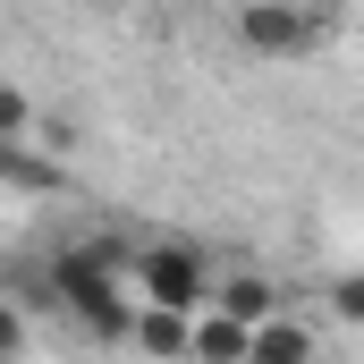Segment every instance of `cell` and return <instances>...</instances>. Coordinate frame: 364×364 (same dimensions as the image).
Instances as JSON below:
<instances>
[{
    "instance_id": "obj_9",
    "label": "cell",
    "mask_w": 364,
    "mask_h": 364,
    "mask_svg": "<svg viewBox=\"0 0 364 364\" xmlns=\"http://www.w3.org/2000/svg\"><path fill=\"white\" fill-rule=\"evenodd\" d=\"M26 127H34V93H26V85H0V144H17Z\"/></svg>"
},
{
    "instance_id": "obj_3",
    "label": "cell",
    "mask_w": 364,
    "mask_h": 364,
    "mask_svg": "<svg viewBox=\"0 0 364 364\" xmlns=\"http://www.w3.org/2000/svg\"><path fill=\"white\" fill-rule=\"evenodd\" d=\"M322 9H305V0H246L237 9V43L255 51V60H305V51H322Z\"/></svg>"
},
{
    "instance_id": "obj_10",
    "label": "cell",
    "mask_w": 364,
    "mask_h": 364,
    "mask_svg": "<svg viewBox=\"0 0 364 364\" xmlns=\"http://www.w3.org/2000/svg\"><path fill=\"white\" fill-rule=\"evenodd\" d=\"M331 314H339V322H364V272H339V279H331Z\"/></svg>"
},
{
    "instance_id": "obj_11",
    "label": "cell",
    "mask_w": 364,
    "mask_h": 364,
    "mask_svg": "<svg viewBox=\"0 0 364 364\" xmlns=\"http://www.w3.org/2000/svg\"><path fill=\"white\" fill-rule=\"evenodd\" d=\"M17 348H26V314H17V305H9V296H0V364L17 356Z\"/></svg>"
},
{
    "instance_id": "obj_5",
    "label": "cell",
    "mask_w": 364,
    "mask_h": 364,
    "mask_svg": "<svg viewBox=\"0 0 364 364\" xmlns=\"http://www.w3.org/2000/svg\"><path fill=\"white\" fill-rule=\"evenodd\" d=\"M127 339H136L153 364H186V339H195V322H186V314H161V305H136Z\"/></svg>"
},
{
    "instance_id": "obj_2",
    "label": "cell",
    "mask_w": 364,
    "mask_h": 364,
    "mask_svg": "<svg viewBox=\"0 0 364 364\" xmlns=\"http://www.w3.org/2000/svg\"><path fill=\"white\" fill-rule=\"evenodd\" d=\"M127 288H136V305H161V314H186V322L212 314V263H203V246H186V237L136 246Z\"/></svg>"
},
{
    "instance_id": "obj_6",
    "label": "cell",
    "mask_w": 364,
    "mask_h": 364,
    "mask_svg": "<svg viewBox=\"0 0 364 364\" xmlns=\"http://www.w3.org/2000/svg\"><path fill=\"white\" fill-rule=\"evenodd\" d=\"M246 364H314V331H305V322H288V314H272V322H255Z\"/></svg>"
},
{
    "instance_id": "obj_8",
    "label": "cell",
    "mask_w": 364,
    "mask_h": 364,
    "mask_svg": "<svg viewBox=\"0 0 364 364\" xmlns=\"http://www.w3.org/2000/svg\"><path fill=\"white\" fill-rule=\"evenodd\" d=\"M0 178L17 186V195H60V161H43L26 144H0Z\"/></svg>"
},
{
    "instance_id": "obj_7",
    "label": "cell",
    "mask_w": 364,
    "mask_h": 364,
    "mask_svg": "<svg viewBox=\"0 0 364 364\" xmlns=\"http://www.w3.org/2000/svg\"><path fill=\"white\" fill-rule=\"evenodd\" d=\"M246 322H229V314H195V339H186V364H246Z\"/></svg>"
},
{
    "instance_id": "obj_1",
    "label": "cell",
    "mask_w": 364,
    "mask_h": 364,
    "mask_svg": "<svg viewBox=\"0 0 364 364\" xmlns=\"http://www.w3.org/2000/svg\"><path fill=\"white\" fill-rule=\"evenodd\" d=\"M127 263H136L127 237H85V246H68V255L51 263V305H68L93 339H127V322H136Z\"/></svg>"
},
{
    "instance_id": "obj_4",
    "label": "cell",
    "mask_w": 364,
    "mask_h": 364,
    "mask_svg": "<svg viewBox=\"0 0 364 364\" xmlns=\"http://www.w3.org/2000/svg\"><path fill=\"white\" fill-rule=\"evenodd\" d=\"M212 314H229V322H246V331H255V322H272V314H279V288H272L263 272L212 279Z\"/></svg>"
}]
</instances>
